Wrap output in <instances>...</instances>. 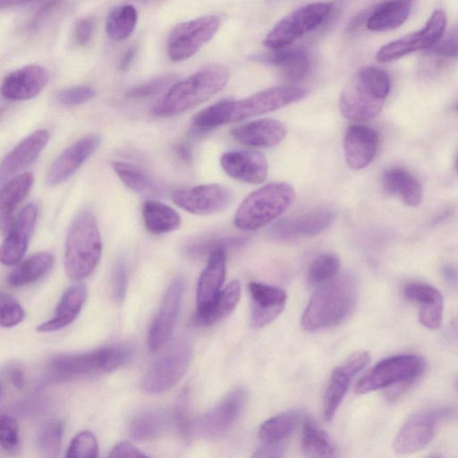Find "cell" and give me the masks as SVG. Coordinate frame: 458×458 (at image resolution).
Returning a JSON list of instances; mask_svg holds the SVG:
<instances>
[{"mask_svg":"<svg viewBox=\"0 0 458 458\" xmlns=\"http://www.w3.org/2000/svg\"><path fill=\"white\" fill-rule=\"evenodd\" d=\"M248 288L250 295V323L253 327H263L283 311L287 294L279 287L259 282H250Z\"/></svg>","mask_w":458,"mask_h":458,"instance_id":"21","label":"cell"},{"mask_svg":"<svg viewBox=\"0 0 458 458\" xmlns=\"http://www.w3.org/2000/svg\"><path fill=\"white\" fill-rule=\"evenodd\" d=\"M98 444L95 435L84 430L78 433L71 441L66 457H98Z\"/></svg>","mask_w":458,"mask_h":458,"instance_id":"47","label":"cell"},{"mask_svg":"<svg viewBox=\"0 0 458 458\" xmlns=\"http://www.w3.org/2000/svg\"><path fill=\"white\" fill-rule=\"evenodd\" d=\"M284 455V448L276 444H265L253 454L255 457H281Z\"/></svg>","mask_w":458,"mask_h":458,"instance_id":"57","label":"cell"},{"mask_svg":"<svg viewBox=\"0 0 458 458\" xmlns=\"http://www.w3.org/2000/svg\"><path fill=\"white\" fill-rule=\"evenodd\" d=\"M174 81V77L173 75L160 76L129 89L125 96L132 99L154 97L160 94L165 89H170Z\"/></svg>","mask_w":458,"mask_h":458,"instance_id":"45","label":"cell"},{"mask_svg":"<svg viewBox=\"0 0 458 458\" xmlns=\"http://www.w3.org/2000/svg\"><path fill=\"white\" fill-rule=\"evenodd\" d=\"M54 256L49 252H38L21 262L9 275L7 283L13 287H21L32 284L52 268Z\"/></svg>","mask_w":458,"mask_h":458,"instance_id":"37","label":"cell"},{"mask_svg":"<svg viewBox=\"0 0 458 458\" xmlns=\"http://www.w3.org/2000/svg\"><path fill=\"white\" fill-rule=\"evenodd\" d=\"M413 0H385L370 13L367 28L373 31H386L402 25L408 18Z\"/></svg>","mask_w":458,"mask_h":458,"instance_id":"33","label":"cell"},{"mask_svg":"<svg viewBox=\"0 0 458 458\" xmlns=\"http://www.w3.org/2000/svg\"><path fill=\"white\" fill-rule=\"evenodd\" d=\"M444 276L450 284H454L458 281V272L453 267H445Z\"/></svg>","mask_w":458,"mask_h":458,"instance_id":"60","label":"cell"},{"mask_svg":"<svg viewBox=\"0 0 458 458\" xmlns=\"http://www.w3.org/2000/svg\"><path fill=\"white\" fill-rule=\"evenodd\" d=\"M384 191L405 205L417 207L422 199V188L417 178L403 168H391L382 177Z\"/></svg>","mask_w":458,"mask_h":458,"instance_id":"31","label":"cell"},{"mask_svg":"<svg viewBox=\"0 0 458 458\" xmlns=\"http://www.w3.org/2000/svg\"><path fill=\"white\" fill-rule=\"evenodd\" d=\"M142 218L146 229L154 234L167 233L181 225V216L172 207L153 199L144 202Z\"/></svg>","mask_w":458,"mask_h":458,"instance_id":"35","label":"cell"},{"mask_svg":"<svg viewBox=\"0 0 458 458\" xmlns=\"http://www.w3.org/2000/svg\"><path fill=\"white\" fill-rule=\"evenodd\" d=\"M369 361L367 352H359L350 356L346 361L332 373L323 399V413L326 420H331L344 400L352 377Z\"/></svg>","mask_w":458,"mask_h":458,"instance_id":"20","label":"cell"},{"mask_svg":"<svg viewBox=\"0 0 458 458\" xmlns=\"http://www.w3.org/2000/svg\"><path fill=\"white\" fill-rule=\"evenodd\" d=\"M130 356L125 347L106 346L85 353L57 356L51 360L49 367L56 377H80L115 370Z\"/></svg>","mask_w":458,"mask_h":458,"instance_id":"7","label":"cell"},{"mask_svg":"<svg viewBox=\"0 0 458 458\" xmlns=\"http://www.w3.org/2000/svg\"><path fill=\"white\" fill-rule=\"evenodd\" d=\"M87 297V288L81 283L67 288L61 297L53 318L38 326L37 331L51 333L72 324L79 316Z\"/></svg>","mask_w":458,"mask_h":458,"instance_id":"29","label":"cell"},{"mask_svg":"<svg viewBox=\"0 0 458 458\" xmlns=\"http://www.w3.org/2000/svg\"><path fill=\"white\" fill-rule=\"evenodd\" d=\"M445 26V13L436 10L422 29L383 46L377 53V60L386 63L418 50H428L443 36Z\"/></svg>","mask_w":458,"mask_h":458,"instance_id":"12","label":"cell"},{"mask_svg":"<svg viewBox=\"0 0 458 458\" xmlns=\"http://www.w3.org/2000/svg\"><path fill=\"white\" fill-rule=\"evenodd\" d=\"M95 28L93 17H84L80 19L74 28V40L79 46H86L91 39Z\"/></svg>","mask_w":458,"mask_h":458,"instance_id":"54","label":"cell"},{"mask_svg":"<svg viewBox=\"0 0 458 458\" xmlns=\"http://www.w3.org/2000/svg\"><path fill=\"white\" fill-rule=\"evenodd\" d=\"M9 381L16 389H22L26 383L24 371L20 367H12L8 371Z\"/></svg>","mask_w":458,"mask_h":458,"instance_id":"58","label":"cell"},{"mask_svg":"<svg viewBox=\"0 0 458 458\" xmlns=\"http://www.w3.org/2000/svg\"><path fill=\"white\" fill-rule=\"evenodd\" d=\"M38 215L37 204L29 203L13 219L0 250L4 265L13 266L21 261L35 229Z\"/></svg>","mask_w":458,"mask_h":458,"instance_id":"15","label":"cell"},{"mask_svg":"<svg viewBox=\"0 0 458 458\" xmlns=\"http://www.w3.org/2000/svg\"><path fill=\"white\" fill-rule=\"evenodd\" d=\"M95 89L88 85L73 86L57 90L55 102L64 107H74L87 103L95 97Z\"/></svg>","mask_w":458,"mask_h":458,"instance_id":"44","label":"cell"},{"mask_svg":"<svg viewBox=\"0 0 458 458\" xmlns=\"http://www.w3.org/2000/svg\"><path fill=\"white\" fill-rule=\"evenodd\" d=\"M378 145L377 132L365 124H352L345 131L344 150L347 165L355 170L368 166L374 159Z\"/></svg>","mask_w":458,"mask_h":458,"instance_id":"24","label":"cell"},{"mask_svg":"<svg viewBox=\"0 0 458 458\" xmlns=\"http://www.w3.org/2000/svg\"><path fill=\"white\" fill-rule=\"evenodd\" d=\"M109 457H147L140 449L128 441L116 444L108 454Z\"/></svg>","mask_w":458,"mask_h":458,"instance_id":"55","label":"cell"},{"mask_svg":"<svg viewBox=\"0 0 458 458\" xmlns=\"http://www.w3.org/2000/svg\"><path fill=\"white\" fill-rule=\"evenodd\" d=\"M335 218V212L332 208H318L279 220L271 227L270 234L278 241L313 236L327 229Z\"/></svg>","mask_w":458,"mask_h":458,"instance_id":"17","label":"cell"},{"mask_svg":"<svg viewBox=\"0 0 458 458\" xmlns=\"http://www.w3.org/2000/svg\"><path fill=\"white\" fill-rule=\"evenodd\" d=\"M0 444L2 449L8 452H15L19 448V427L16 420L10 415L1 414Z\"/></svg>","mask_w":458,"mask_h":458,"instance_id":"49","label":"cell"},{"mask_svg":"<svg viewBox=\"0 0 458 458\" xmlns=\"http://www.w3.org/2000/svg\"><path fill=\"white\" fill-rule=\"evenodd\" d=\"M25 317L21 305L10 294L2 293L0 297V323L4 327H12L21 323Z\"/></svg>","mask_w":458,"mask_h":458,"instance_id":"48","label":"cell"},{"mask_svg":"<svg viewBox=\"0 0 458 458\" xmlns=\"http://www.w3.org/2000/svg\"><path fill=\"white\" fill-rule=\"evenodd\" d=\"M174 420L183 438L191 437L192 421L189 415L188 392L186 390L182 391L176 400L174 409Z\"/></svg>","mask_w":458,"mask_h":458,"instance_id":"50","label":"cell"},{"mask_svg":"<svg viewBox=\"0 0 458 458\" xmlns=\"http://www.w3.org/2000/svg\"><path fill=\"white\" fill-rule=\"evenodd\" d=\"M34 182L31 173L26 172L12 177L2 188L0 216L2 230L8 229L13 214L29 194Z\"/></svg>","mask_w":458,"mask_h":458,"instance_id":"32","label":"cell"},{"mask_svg":"<svg viewBox=\"0 0 458 458\" xmlns=\"http://www.w3.org/2000/svg\"><path fill=\"white\" fill-rule=\"evenodd\" d=\"M301 450L310 457H333L335 447L327 434L316 423L308 420L302 431Z\"/></svg>","mask_w":458,"mask_h":458,"instance_id":"40","label":"cell"},{"mask_svg":"<svg viewBox=\"0 0 458 458\" xmlns=\"http://www.w3.org/2000/svg\"><path fill=\"white\" fill-rule=\"evenodd\" d=\"M184 289L185 283L182 276L175 277L168 285L148 334V345L152 352L163 348L173 335Z\"/></svg>","mask_w":458,"mask_h":458,"instance_id":"13","label":"cell"},{"mask_svg":"<svg viewBox=\"0 0 458 458\" xmlns=\"http://www.w3.org/2000/svg\"><path fill=\"white\" fill-rule=\"evenodd\" d=\"M226 254L225 248H217L208 255L196 289L197 311L208 307L222 290L225 277Z\"/></svg>","mask_w":458,"mask_h":458,"instance_id":"27","label":"cell"},{"mask_svg":"<svg viewBox=\"0 0 458 458\" xmlns=\"http://www.w3.org/2000/svg\"><path fill=\"white\" fill-rule=\"evenodd\" d=\"M294 199L295 191L291 184L268 183L242 200L234 215V225L242 231L257 230L281 216Z\"/></svg>","mask_w":458,"mask_h":458,"instance_id":"5","label":"cell"},{"mask_svg":"<svg viewBox=\"0 0 458 458\" xmlns=\"http://www.w3.org/2000/svg\"><path fill=\"white\" fill-rule=\"evenodd\" d=\"M137 21L138 12L132 4L116 6L106 18V34L113 40H123L133 32Z\"/></svg>","mask_w":458,"mask_h":458,"instance_id":"41","label":"cell"},{"mask_svg":"<svg viewBox=\"0 0 458 458\" xmlns=\"http://www.w3.org/2000/svg\"><path fill=\"white\" fill-rule=\"evenodd\" d=\"M404 297L420 305L419 321L428 329L440 327L443 316V298L441 293L434 286L422 283L411 282L403 287Z\"/></svg>","mask_w":458,"mask_h":458,"instance_id":"28","label":"cell"},{"mask_svg":"<svg viewBox=\"0 0 458 458\" xmlns=\"http://www.w3.org/2000/svg\"><path fill=\"white\" fill-rule=\"evenodd\" d=\"M253 60L278 66L284 77L292 81H299L309 73L310 56L302 48L281 47L255 55Z\"/></svg>","mask_w":458,"mask_h":458,"instance_id":"30","label":"cell"},{"mask_svg":"<svg viewBox=\"0 0 458 458\" xmlns=\"http://www.w3.org/2000/svg\"><path fill=\"white\" fill-rule=\"evenodd\" d=\"M358 77L377 96L386 98L390 90L388 74L375 66H365L357 72Z\"/></svg>","mask_w":458,"mask_h":458,"instance_id":"46","label":"cell"},{"mask_svg":"<svg viewBox=\"0 0 458 458\" xmlns=\"http://www.w3.org/2000/svg\"><path fill=\"white\" fill-rule=\"evenodd\" d=\"M46 401L36 397L24 400L17 405V411L23 416H35L43 411L46 408Z\"/></svg>","mask_w":458,"mask_h":458,"instance_id":"56","label":"cell"},{"mask_svg":"<svg viewBox=\"0 0 458 458\" xmlns=\"http://www.w3.org/2000/svg\"><path fill=\"white\" fill-rule=\"evenodd\" d=\"M245 403L242 388L231 391L216 406L192 421L191 437L210 439L224 435L237 420Z\"/></svg>","mask_w":458,"mask_h":458,"instance_id":"11","label":"cell"},{"mask_svg":"<svg viewBox=\"0 0 458 458\" xmlns=\"http://www.w3.org/2000/svg\"><path fill=\"white\" fill-rule=\"evenodd\" d=\"M65 0H47L34 13L30 24L29 30L35 31L54 18L63 8Z\"/></svg>","mask_w":458,"mask_h":458,"instance_id":"53","label":"cell"},{"mask_svg":"<svg viewBox=\"0 0 458 458\" xmlns=\"http://www.w3.org/2000/svg\"><path fill=\"white\" fill-rule=\"evenodd\" d=\"M241 295L238 281H232L221 290L215 301L206 309L196 310L194 323L207 327L228 317L236 307Z\"/></svg>","mask_w":458,"mask_h":458,"instance_id":"34","label":"cell"},{"mask_svg":"<svg viewBox=\"0 0 458 458\" xmlns=\"http://www.w3.org/2000/svg\"><path fill=\"white\" fill-rule=\"evenodd\" d=\"M102 254V241L94 214L89 209L80 211L67 233L64 266L66 275L81 280L92 274Z\"/></svg>","mask_w":458,"mask_h":458,"instance_id":"4","label":"cell"},{"mask_svg":"<svg viewBox=\"0 0 458 458\" xmlns=\"http://www.w3.org/2000/svg\"><path fill=\"white\" fill-rule=\"evenodd\" d=\"M223 170L232 178L247 183L263 182L268 174L266 157L252 150H233L220 157Z\"/></svg>","mask_w":458,"mask_h":458,"instance_id":"23","label":"cell"},{"mask_svg":"<svg viewBox=\"0 0 458 458\" xmlns=\"http://www.w3.org/2000/svg\"><path fill=\"white\" fill-rule=\"evenodd\" d=\"M48 138L47 131L38 130L20 141L1 163V182L4 183L5 180L30 165L47 145Z\"/></svg>","mask_w":458,"mask_h":458,"instance_id":"26","label":"cell"},{"mask_svg":"<svg viewBox=\"0 0 458 458\" xmlns=\"http://www.w3.org/2000/svg\"><path fill=\"white\" fill-rule=\"evenodd\" d=\"M221 19L217 15H205L177 24L167 38V55L173 62L191 57L218 30Z\"/></svg>","mask_w":458,"mask_h":458,"instance_id":"10","label":"cell"},{"mask_svg":"<svg viewBox=\"0 0 458 458\" xmlns=\"http://www.w3.org/2000/svg\"><path fill=\"white\" fill-rule=\"evenodd\" d=\"M33 0H0L2 7L18 6Z\"/></svg>","mask_w":458,"mask_h":458,"instance_id":"61","label":"cell"},{"mask_svg":"<svg viewBox=\"0 0 458 458\" xmlns=\"http://www.w3.org/2000/svg\"><path fill=\"white\" fill-rule=\"evenodd\" d=\"M191 356V342L187 339L177 341L148 370L142 379V390L156 394L175 386L186 373Z\"/></svg>","mask_w":458,"mask_h":458,"instance_id":"9","label":"cell"},{"mask_svg":"<svg viewBox=\"0 0 458 458\" xmlns=\"http://www.w3.org/2000/svg\"><path fill=\"white\" fill-rule=\"evenodd\" d=\"M112 168L123 183L142 195H158L161 186L146 171L123 161H113Z\"/></svg>","mask_w":458,"mask_h":458,"instance_id":"38","label":"cell"},{"mask_svg":"<svg viewBox=\"0 0 458 458\" xmlns=\"http://www.w3.org/2000/svg\"><path fill=\"white\" fill-rule=\"evenodd\" d=\"M100 142L98 134H89L65 148L50 165L47 185L54 187L68 180L94 154Z\"/></svg>","mask_w":458,"mask_h":458,"instance_id":"19","label":"cell"},{"mask_svg":"<svg viewBox=\"0 0 458 458\" xmlns=\"http://www.w3.org/2000/svg\"><path fill=\"white\" fill-rule=\"evenodd\" d=\"M137 51V47L131 46L122 55L118 63V68L121 72H126L130 69L136 57Z\"/></svg>","mask_w":458,"mask_h":458,"instance_id":"59","label":"cell"},{"mask_svg":"<svg viewBox=\"0 0 458 458\" xmlns=\"http://www.w3.org/2000/svg\"><path fill=\"white\" fill-rule=\"evenodd\" d=\"M49 80L48 71L39 64H28L19 68L3 80L2 96L9 100L30 99L38 95Z\"/></svg>","mask_w":458,"mask_h":458,"instance_id":"22","label":"cell"},{"mask_svg":"<svg viewBox=\"0 0 458 458\" xmlns=\"http://www.w3.org/2000/svg\"><path fill=\"white\" fill-rule=\"evenodd\" d=\"M172 199L187 212L211 215L225 209L230 205L233 195L223 185L208 183L174 191Z\"/></svg>","mask_w":458,"mask_h":458,"instance_id":"14","label":"cell"},{"mask_svg":"<svg viewBox=\"0 0 458 458\" xmlns=\"http://www.w3.org/2000/svg\"><path fill=\"white\" fill-rule=\"evenodd\" d=\"M384 100L355 74L340 95L339 109L347 119L367 121L380 113Z\"/></svg>","mask_w":458,"mask_h":458,"instance_id":"16","label":"cell"},{"mask_svg":"<svg viewBox=\"0 0 458 458\" xmlns=\"http://www.w3.org/2000/svg\"><path fill=\"white\" fill-rule=\"evenodd\" d=\"M332 4L316 2L296 9L283 18L267 35L263 44L269 49L285 47L318 27L329 15Z\"/></svg>","mask_w":458,"mask_h":458,"instance_id":"8","label":"cell"},{"mask_svg":"<svg viewBox=\"0 0 458 458\" xmlns=\"http://www.w3.org/2000/svg\"><path fill=\"white\" fill-rule=\"evenodd\" d=\"M340 269V260L332 253H323L311 263L308 271V281L312 285L323 284L336 276Z\"/></svg>","mask_w":458,"mask_h":458,"instance_id":"43","label":"cell"},{"mask_svg":"<svg viewBox=\"0 0 458 458\" xmlns=\"http://www.w3.org/2000/svg\"><path fill=\"white\" fill-rule=\"evenodd\" d=\"M308 93L307 89L299 87H274L241 100L219 101L196 114L192 125L199 131H208L301 101Z\"/></svg>","mask_w":458,"mask_h":458,"instance_id":"1","label":"cell"},{"mask_svg":"<svg viewBox=\"0 0 458 458\" xmlns=\"http://www.w3.org/2000/svg\"><path fill=\"white\" fill-rule=\"evenodd\" d=\"M64 424L56 419L43 422L36 435V444L40 454L45 457H56L59 454Z\"/></svg>","mask_w":458,"mask_h":458,"instance_id":"42","label":"cell"},{"mask_svg":"<svg viewBox=\"0 0 458 458\" xmlns=\"http://www.w3.org/2000/svg\"><path fill=\"white\" fill-rule=\"evenodd\" d=\"M456 168L458 170V157H457V160H456Z\"/></svg>","mask_w":458,"mask_h":458,"instance_id":"63","label":"cell"},{"mask_svg":"<svg viewBox=\"0 0 458 458\" xmlns=\"http://www.w3.org/2000/svg\"><path fill=\"white\" fill-rule=\"evenodd\" d=\"M230 72L224 65L208 66L171 86L165 97L155 106L153 114L170 117L188 111L225 87Z\"/></svg>","mask_w":458,"mask_h":458,"instance_id":"3","label":"cell"},{"mask_svg":"<svg viewBox=\"0 0 458 458\" xmlns=\"http://www.w3.org/2000/svg\"><path fill=\"white\" fill-rule=\"evenodd\" d=\"M358 299V284L351 274L325 283L310 298L301 318L303 328L316 331L339 325L353 311Z\"/></svg>","mask_w":458,"mask_h":458,"instance_id":"2","label":"cell"},{"mask_svg":"<svg viewBox=\"0 0 458 458\" xmlns=\"http://www.w3.org/2000/svg\"><path fill=\"white\" fill-rule=\"evenodd\" d=\"M301 411L291 410L264 421L259 429V437L264 444H276L286 438L301 420Z\"/></svg>","mask_w":458,"mask_h":458,"instance_id":"39","label":"cell"},{"mask_svg":"<svg viewBox=\"0 0 458 458\" xmlns=\"http://www.w3.org/2000/svg\"><path fill=\"white\" fill-rule=\"evenodd\" d=\"M440 415L435 411H420L410 415L394 437V451L411 454L423 449L431 441Z\"/></svg>","mask_w":458,"mask_h":458,"instance_id":"18","label":"cell"},{"mask_svg":"<svg viewBox=\"0 0 458 458\" xmlns=\"http://www.w3.org/2000/svg\"><path fill=\"white\" fill-rule=\"evenodd\" d=\"M425 360L416 354H400L386 358L373 366L356 384L357 394L413 383L425 370Z\"/></svg>","mask_w":458,"mask_h":458,"instance_id":"6","label":"cell"},{"mask_svg":"<svg viewBox=\"0 0 458 458\" xmlns=\"http://www.w3.org/2000/svg\"><path fill=\"white\" fill-rule=\"evenodd\" d=\"M168 414L160 409L138 411L129 421L131 436L140 441H151L160 437L167 428Z\"/></svg>","mask_w":458,"mask_h":458,"instance_id":"36","label":"cell"},{"mask_svg":"<svg viewBox=\"0 0 458 458\" xmlns=\"http://www.w3.org/2000/svg\"><path fill=\"white\" fill-rule=\"evenodd\" d=\"M178 154L180 155L181 157H182L185 160H188L190 157V152L186 146H180L178 148Z\"/></svg>","mask_w":458,"mask_h":458,"instance_id":"62","label":"cell"},{"mask_svg":"<svg viewBox=\"0 0 458 458\" xmlns=\"http://www.w3.org/2000/svg\"><path fill=\"white\" fill-rule=\"evenodd\" d=\"M112 294L114 300L122 302L126 295L128 276L126 264L123 259L115 260L111 275Z\"/></svg>","mask_w":458,"mask_h":458,"instance_id":"52","label":"cell"},{"mask_svg":"<svg viewBox=\"0 0 458 458\" xmlns=\"http://www.w3.org/2000/svg\"><path fill=\"white\" fill-rule=\"evenodd\" d=\"M456 110H458V103H457V105H456Z\"/></svg>","mask_w":458,"mask_h":458,"instance_id":"64","label":"cell"},{"mask_svg":"<svg viewBox=\"0 0 458 458\" xmlns=\"http://www.w3.org/2000/svg\"><path fill=\"white\" fill-rule=\"evenodd\" d=\"M286 134L285 125L278 120L270 118L255 120L232 130V135L238 143L259 148L277 146Z\"/></svg>","mask_w":458,"mask_h":458,"instance_id":"25","label":"cell"},{"mask_svg":"<svg viewBox=\"0 0 458 458\" xmlns=\"http://www.w3.org/2000/svg\"><path fill=\"white\" fill-rule=\"evenodd\" d=\"M430 55L439 58L451 59L458 57V26L428 49Z\"/></svg>","mask_w":458,"mask_h":458,"instance_id":"51","label":"cell"}]
</instances>
